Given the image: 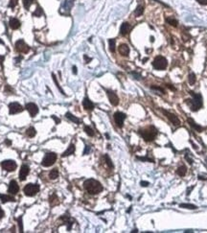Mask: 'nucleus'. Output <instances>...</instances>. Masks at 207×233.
<instances>
[{"label": "nucleus", "instance_id": "7", "mask_svg": "<svg viewBox=\"0 0 207 233\" xmlns=\"http://www.w3.org/2000/svg\"><path fill=\"white\" fill-rule=\"evenodd\" d=\"M1 166L3 168V170L7 171V172H14V170L16 169L17 165L16 162L14 160H4L1 162Z\"/></svg>", "mask_w": 207, "mask_h": 233}, {"label": "nucleus", "instance_id": "11", "mask_svg": "<svg viewBox=\"0 0 207 233\" xmlns=\"http://www.w3.org/2000/svg\"><path fill=\"white\" fill-rule=\"evenodd\" d=\"M106 94H108V97L109 99V102L112 106L116 107L118 104H119V98L116 95V93L112 90H106Z\"/></svg>", "mask_w": 207, "mask_h": 233}, {"label": "nucleus", "instance_id": "6", "mask_svg": "<svg viewBox=\"0 0 207 233\" xmlns=\"http://www.w3.org/2000/svg\"><path fill=\"white\" fill-rule=\"evenodd\" d=\"M24 193L27 197H33L35 196L36 193H38L39 191V185L38 184H34V183H29L27 184L23 189Z\"/></svg>", "mask_w": 207, "mask_h": 233}, {"label": "nucleus", "instance_id": "29", "mask_svg": "<svg viewBox=\"0 0 207 233\" xmlns=\"http://www.w3.org/2000/svg\"><path fill=\"white\" fill-rule=\"evenodd\" d=\"M58 177H59V171H58V169H53L49 173V177L51 179H56Z\"/></svg>", "mask_w": 207, "mask_h": 233}, {"label": "nucleus", "instance_id": "17", "mask_svg": "<svg viewBox=\"0 0 207 233\" xmlns=\"http://www.w3.org/2000/svg\"><path fill=\"white\" fill-rule=\"evenodd\" d=\"M83 106L84 109H86V110H92L94 109V104L91 102L87 97H86L83 100Z\"/></svg>", "mask_w": 207, "mask_h": 233}, {"label": "nucleus", "instance_id": "4", "mask_svg": "<svg viewBox=\"0 0 207 233\" xmlns=\"http://www.w3.org/2000/svg\"><path fill=\"white\" fill-rule=\"evenodd\" d=\"M153 66L154 67V69H156V70H164L168 66V62H167V60L164 57L157 56V57H155V59L154 60Z\"/></svg>", "mask_w": 207, "mask_h": 233}, {"label": "nucleus", "instance_id": "15", "mask_svg": "<svg viewBox=\"0 0 207 233\" xmlns=\"http://www.w3.org/2000/svg\"><path fill=\"white\" fill-rule=\"evenodd\" d=\"M29 172H30L29 166H27L26 164L22 165L21 168H20V170H19V179L20 180H25L27 176H28Z\"/></svg>", "mask_w": 207, "mask_h": 233}, {"label": "nucleus", "instance_id": "27", "mask_svg": "<svg viewBox=\"0 0 207 233\" xmlns=\"http://www.w3.org/2000/svg\"><path fill=\"white\" fill-rule=\"evenodd\" d=\"M166 21H167V23H169L170 25H172L173 27H176L178 25V20L175 19V18H173V17H168V18H166Z\"/></svg>", "mask_w": 207, "mask_h": 233}, {"label": "nucleus", "instance_id": "32", "mask_svg": "<svg viewBox=\"0 0 207 233\" xmlns=\"http://www.w3.org/2000/svg\"><path fill=\"white\" fill-rule=\"evenodd\" d=\"M108 43H109V50H110L112 53H114L115 52V39H113V38L109 39Z\"/></svg>", "mask_w": 207, "mask_h": 233}, {"label": "nucleus", "instance_id": "30", "mask_svg": "<svg viewBox=\"0 0 207 233\" xmlns=\"http://www.w3.org/2000/svg\"><path fill=\"white\" fill-rule=\"evenodd\" d=\"M143 12H144V7H143L142 5H139V6H137V8L135 9L134 14L136 16H140L143 14Z\"/></svg>", "mask_w": 207, "mask_h": 233}, {"label": "nucleus", "instance_id": "26", "mask_svg": "<svg viewBox=\"0 0 207 233\" xmlns=\"http://www.w3.org/2000/svg\"><path fill=\"white\" fill-rule=\"evenodd\" d=\"M36 129L33 128V127L27 129V130H26V134H27V136H29V137H34L36 135Z\"/></svg>", "mask_w": 207, "mask_h": 233}, {"label": "nucleus", "instance_id": "40", "mask_svg": "<svg viewBox=\"0 0 207 233\" xmlns=\"http://www.w3.org/2000/svg\"><path fill=\"white\" fill-rule=\"evenodd\" d=\"M5 92H6V93H8V92H14V90L10 87V85H6V87H5Z\"/></svg>", "mask_w": 207, "mask_h": 233}, {"label": "nucleus", "instance_id": "42", "mask_svg": "<svg viewBox=\"0 0 207 233\" xmlns=\"http://www.w3.org/2000/svg\"><path fill=\"white\" fill-rule=\"evenodd\" d=\"M90 151V147L89 146H86V149H84V155H87L88 153Z\"/></svg>", "mask_w": 207, "mask_h": 233}, {"label": "nucleus", "instance_id": "24", "mask_svg": "<svg viewBox=\"0 0 207 233\" xmlns=\"http://www.w3.org/2000/svg\"><path fill=\"white\" fill-rule=\"evenodd\" d=\"M176 173H178V176L184 177L185 175H186V173H187V168L185 167V166H180V167H178V171H176Z\"/></svg>", "mask_w": 207, "mask_h": 233}, {"label": "nucleus", "instance_id": "12", "mask_svg": "<svg viewBox=\"0 0 207 233\" xmlns=\"http://www.w3.org/2000/svg\"><path fill=\"white\" fill-rule=\"evenodd\" d=\"M162 112L166 115V117L168 118L169 120L171 121L175 126H179V125H180V121H179V119L178 118V116H175V114H173V113H171V112L166 111V110H164V109H162Z\"/></svg>", "mask_w": 207, "mask_h": 233}, {"label": "nucleus", "instance_id": "47", "mask_svg": "<svg viewBox=\"0 0 207 233\" xmlns=\"http://www.w3.org/2000/svg\"><path fill=\"white\" fill-rule=\"evenodd\" d=\"M3 60H4V56H1V57H0V65H1V66H3V64H2Z\"/></svg>", "mask_w": 207, "mask_h": 233}, {"label": "nucleus", "instance_id": "33", "mask_svg": "<svg viewBox=\"0 0 207 233\" xmlns=\"http://www.w3.org/2000/svg\"><path fill=\"white\" fill-rule=\"evenodd\" d=\"M188 81H189V84L191 85H193L195 82L197 81V78H196V75L194 74V73H190L189 75V78H188Z\"/></svg>", "mask_w": 207, "mask_h": 233}, {"label": "nucleus", "instance_id": "19", "mask_svg": "<svg viewBox=\"0 0 207 233\" xmlns=\"http://www.w3.org/2000/svg\"><path fill=\"white\" fill-rule=\"evenodd\" d=\"M9 24H10V27L13 30H16V29H18L20 27V21L18 20L17 18H14V17L11 18Z\"/></svg>", "mask_w": 207, "mask_h": 233}, {"label": "nucleus", "instance_id": "10", "mask_svg": "<svg viewBox=\"0 0 207 233\" xmlns=\"http://www.w3.org/2000/svg\"><path fill=\"white\" fill-rule=\"evenodd\" d=\"M22 110H23L22 106L16 102L11 103L9 105V112H10V114H16V113L21 112Z\"/></svg>", "mask_w": 207, "mask_h": 233}, {"label": "nucleus", "instance_id": "9", "mask_svg": "<svg viewBox=\"0 0 207 233\" xmlns=\"http://www.w3.org/2000/svg\"><path fill=\"white\" fill-rule=\"evenodd\" d=\"M16 49L17 52H19V53H28L29 50H30V47L25 43V41H23V39H19V41H17L16 42Z\"/></svg>", "mask_w": 207, "mask_h": 233}, {"label": "nucleus", "instance_id": "16", "mask_svg": "<svg viewBox=\"0 0 207 233\" xmlns=\"http://www.w3.org/2000/svg\"><path fill=\"white\" fill-rule=\"evenodd\" d=\"M130 29H132V26H130V23L127 22H124L120 27V34L122 36H126L130 33Z\"/></svg>", "mask_w": 207, "mask_h": 233}, {"label": "nucleus", "instance_id": "39", "mask_svg": "<svg viewBox=\"0 0 207 233\" xmlns=\"http://www.w3.org/2000/svg\"><path fill=\"white\" fill-rule=\"evenodd\" d=\"M52 77H53V80H54V82H55V84H56V85H57V87L59 88V89L60 90V92H62V94H64V92H63V90L62 89V88H60V87L59 85V84H58V82H57V79H56V77H55V75L53 74L52 75Z\"/></svg>", "mask_w": 207, "mask_h": 233}, {"label": "nucleus", "instance_id": "13", "mask_svg": "<svg viewBox=\"0 0 207 233\" xmlns=\"http://www.w3.org/2000/svg\"><path fill=\"white\" fill-rule=\"evenodd\" d=\"M26 109L28 110V112L30 113L31 117H35V116L38 114V106L34 103H28L26 105Z\"/></svg>", "mask_w": 207, "mask_h": 233}, {"label": "nucleus", "instance_id": "44", "mask_svg": "<svg viewBox=\"0 0 207 233\" xmlns=\"http://www.w3.org/2000/svg\"><path fill=\"white\" fill-rule=\"evenodd\" d=\"M52 118H53V119H54V120H55V121H56V123H57V124H59V123H60V119H58V118H57V117H56V116H55V115H53V116H52Z\"/></svg>", "mask_w": 207, "mask_h": 233}, {"label": "nucleus", "instance_id": "28", "mask_svg": "<svg viewBox=\"0 0 207 233\" xmlns=\"http://www.w3.org/2000/svg\"><path fill=\"white\" fill-rule=\"evenodd\" d=\"M179 207L181 208H186V209H197V206L194 204H191V203H181L179 204Z\"/></svg>", "mask_w": 207, "mask_h": 233}, {"label": "nucleus", "instance_id": "23", "mask_svg": "<svg viewBox=\"0 0 207 233\" xmlns=\"http://www.w3.org/2000/svg\"><path fill=\"white\" fill-rule=\"evenodd\" d=\"M65 116H66V118H68L69 120H71L72 122H74V123H76V124H79L80 123V119H78L77 117H76V116H74L73 114H71V113L70 112H67L65 114Z\"/></svg>", "mask_w": 207, "mask_h": 233}, {"label": "nucleus", "instance_id": "1", "mask_svg": "<svg viewBox=\"0 0 207 233\" xmlns=\"http://www.w3.org/2000/svg\"><path fill=\"white\" fill-rule=\"evenodd\" d=\"M84 189H86V191L91 195L99 194L100 192L103 191V185L98 181V180L93 179H86V181L84 182Z\"/></svg>", "mask_w": 207, "mask_h": 233}, {"label": "nucleus", "instance_id": "14", "mask_svg": "<svg viewBox=\"0 0 207 233\" xmlns=\"http://www.w3.org/2000/svg\"><path fill=\"white\" fill-rule=\"evenodd\" d=\"M19 191V186H18L17 182L16 180H11L10 184H9V188H8V192L10 193L11 195H16Z\"/></svg>", "mask_w": 207, "mask_h": 233}, {"label": "nucleus", "instance_id": "8", "mask_svg": "<svg viewBox=\"0 0 207 233\" xmlns=\"http://www.w3.org/2000/svg\"><path fill=\"white\" fill-rule=\"evenodd\" d=\"M113 117H114V121H115V124H116V126L118 128H122L123 127V124H124V121H125V119H126V114L123 112H121V111H117V112H115L114 113V115H113Z\"/></svg>", "mask_w": 207, "mask_h": 233}, {"label": "nucleus", "instance_id": "25", "mask_svg": "<svg viewBox=\"0 0 207 233\" xmlns=\"http://www.w3.org/2000/svg\"><path fill=\"white\" fill-rule=\"evenodd\" d=\"M188 122H189V123H190V126H191V127H193V128H194V129H195V130H196V131H199V133H200V131H202V127H200V126H199V125H197V124H196V123H195V122H194L193 120H192V119H190V118H189V119H188Z\"/></svg>", "mask_w": 207, "mask_h": 233}, {"label": "nucleus", "instance_id": "2", "mask_svg": "<svg viewBox=\"0 0 207 233\" xmlns=\"http://www.w3.org/2000/svg\"><path fill=\"white\" fill-rule=\"evenodd\" d=\"M139 133L146 141H149V142H150V141H153L155 137H156L158 131L154 126H150V127H148V128L139 130Z\"/></svg>", "mask_w": 207, "mask_h": 233}, {"label": "nucleus", "instance_id": "48", "mask_svg": "<svg viewBox=\"0 0 207 233\" xmlns=\"http://www.w3.org/2000/svg\"><path fill=\"white\" fill-rule=\"evenodd\" d=\"M5 143L7 144V145H9V146H10L11 144H12V142H11V141L9 140V139H6V140H5Z\"/></svg>", "mask_w": 207, "mask_h": 233}, {"label": "nucleus", "instance_id": "45", "mask_svg": "<svg viewBox=\"0 0 207 233\" xmlns=\"http://www.w3.org/2000/svg\"><path fill=\"white\" fill-rule=\"evenodd\" d=\"M141 185L143 187H147V186H149V182H147V181H141Z\"/></svg>", "mask_w": 207, "mask_h": 233}, {"label": "nucleus", "instance_id": "18", "mask_svg": "<svg viewBox=\"0 0 207 233\" xmlns=\"http://www.w3.org/2000/svg\"><path fill=\"white\" fill-rule=\"evenodd\" d=\"M118 51L122 56H127L130 53V48L127 44H121L119 47H118Z\"/></svg>", "mask_w": 207, "mask_h": 233}, {"label": "nucleus", "instance_id": "41", "mask_svg": "<svg viewBox=\"0 0 207 233\" xmlns=\"http://www.w3.org/2000/svg\"><path fill=\"white\" fill-rule=\"evenodd\" d=\"M197 3H199L200 5H207V0H196Z\"/></svg>", "mask_w": 207, "mask_h": 233}, {"label": "nucleus", "instance_id": "34", "mask_svg": "<svg viewBox=\"0 0 207 233\" xmlns=\"http://www.w3.org/2000/svg\"><path fill=\"white\" fill-rule=\"evenodd\" d=\"M84 131L86 133L87 135L94 136V131L90 127H88V126H84Z\"/></svg>", "mask_w": 207, "mask_h": 233}, {"label": "nucleus", "instance_id": "21", "mask_svg": "<svg viewBox=\"0 0 207 233\" xmlns=\"http://www.w3.org/2000/svg\"><path fill=\"white\" fill-rule=\"evenodd\" d=\"M74 152H75V146H74V144H70L69 147L67 148V150L63 153V154L62 155V157H65V156H68L70 155H73L74 154Z\"/></svg>", "mask_w": 207, "mask_h": 233}, {"label": "nucleus", "instance_id": "3", "mask_svg": "<svg viewBox=\"0 0 207 233\" xmlns=\"http://www.w3.org/2000/svg\"><path fill=\"white\" fill-rule=\"evenodd\" d=\"M190 94L193 96V100H188V104L190 105L192 111H197L202 107V96L200 94H197L191 91Z\"/></svg>", "mask_w": 207, "mask_h": 233}, {"label": "nucleus", "instance_id": "35", "mask_svg": "<svg viewBox=\"0 0 207 233\" xmlns=\"http://www.w3.org/2000/svg\"><path fill=\"white\" fill-rule=\"evenodd\" d=\"M104 157H105V160H106V164H108V166L109 168H110V169H112V168H113V164H112L110 157H109V156H108V155H106L105 156H104Z\"/></svg>", "mask_w": 207, "mask_h": 233}, {"label": "nucleus", "instance_id": "50", "mask_svg": "<svg viewBox=\"0 0 207 233\" xmlns=\"http://www.w3.org/2000/svg\"><path fill=\"white\" fill-rule=\"evenodd\" d=\"M0 43H1V44H4V42H3V41H1V39H0Z\"/></svg>", "mask_w": 207, "mask_h": 233}, {"label": "nucleus", "instance_id": "43", "mask_svg": "<svg viewBox=\"0 0 207 233\" xmlns=\"http://www.w3.org/2000/svg\"><path fill=\"white\" fill-rule=\"evenodd\" d=\"M4 215H5L4 211H3V209H2V208H1V207H0V220H1L3 217H4Z\"/></svg>", "mask_w": 207, "mask_h": 233}, {"label": "nucleus", "instance_id": "49", "mask_svg": "<svg viewBox=\"0 0 207 233\" xmlns=\"http://www.w3.org/2000/svg\"><path fill=\"white\" fill-rule=\"evenodd\" d=\"M73 73H74V74H77V67L76 66H73Z\"/></svg>", "mask_w": 207, "mask_h": 233}, {"label": "nucleus", "instance_id": "37", "mask_svg": "<svg viewBox=\"0 0 207 233\" xmlns=\"http://www.w3.org/2000/svg\"><path fill=\"white\" fill-rule=\"evenodd\" d=\"M17 1H18V0H10V3H9V7L12 8V9H14L17 5Z\"/></svg>", "mask_w": 207, "mask_h": 233}, {"label": "nucleus", "instance_id": "5", "mask_svg": "<svg viewBox=\"0 0 207 233\" xmlns=\"http://www.w3.org/2000/svg\"><path fill=\"white\" fill-rule=\"evenodd\" d=\"M57 160V155L55 153H47L44 155L43 159H42L41 165L44 167H50L52 166Z\"/></svg>", "mask_w": 207, "mask_h": 233}, {"label": "nucleus", "instance_id": "22", "mask_svg": "<svg viewBox=\"0 0 207 233\" xmlns=\"http://www.w3.org/2000/svg\"><path fill=\"white\" fill-rule=\"evenodd\" d=\"M49 202H50V204L52 205V206H54V205H57L58 203H59V199H58L56 194H53V195L50 196Z\"/></svg>", "mask_w": 207, "mask_h": 233}, {"label": "nucleus", "instance_id": "46", "mask_svg": "<svg viewBox=\"0 0 207 233\" xmlns=\"http://www.w3.org/2000/svg\"><path fill=\"white\" fill-rule=\"evenodd\" d=\"M84 60H86V63H87L88 62H90V60H91V59H89V58H88V57L86 56V55H84Z\"/></svg>", "mask_w": 207, "mask_h": 233}, {"label": "nucleus", "instance_id": "20", "mask_svg": "<svg viewBox=\"0 0 207 233\" xmlns=\"http://www.w3.org/2000/svg\"><path fill=\"white\" fill-rule=\"evenodd\" d=\"M0 201H1L3 203H5V202H8V201H16V199L9 195L0 194Z\"/></svg>", "mask_w": 207, "mask_h": 233}, {"label": "nucleus", "instance_id": "36", "mask_svg": "<svg viewBox=\"0 0 207 233\" xmlns=\"http://www.w3.org/2000/svg\"><path fill=\"white\" fill-rule=\"evenodd\" d=\"M34 14V16H36V17H39V16H41L42 14H43V12H42L41 10V8L40 7H38V9L35 11V13L33 14Z\"/></svg>", "mask_w": 207, "mask_h": 233}, {"label": "nucleus", "instance_id": "38", "mask_svg": "<svg viewBox=\"0 0 207 233\" xmlns=\"http://www.w3.org/2000/svg\"><path fill=\"white\" fill-rule=\"evenodd\" d=\"M17 223H18V226H19V230L20 232H23V225H22V218H18L17 219Z\"/></svg>", "mask_w": 207, "mask_h": 233}, {"label": "nucleus", "instance_id": "31", "mask_svg": "<svg viewBox=\"0 0 207 233\" xmlns=\"http://www.w3.org/2000/svg\"><path fill=\"white\" fill-rule=\"evenodd\" d=\"M36 1V0H23V5H24V8L26 9V10H28V9L31 7V5L33 4Z\"/></svg>", "mask_w": 207, "mask_h": 233}]
</instances>
